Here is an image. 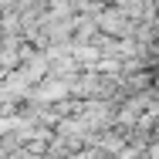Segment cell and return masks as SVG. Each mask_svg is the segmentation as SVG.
<instances>
[{
  "label": "cell",
  "instance_id": "obj_3",
  "mask_svg": "<svg viewBox=\"0 0 159 159\" xmlns=\"http://www.w3.org/2000/svg\"><path fill=\"white\" fill-rule=\"evenodd\" d=\"M98 3H112V0H98Z\"/></svg>",
  "mask_w": 159,
  "mask_h": 159
},
{
  "label": "cell",
  "instance_id": "obj_1",
  "mask_svg": "<svg viewBox=\"0 0 159 159\" xmlns=\"http://www.w3.org/2000/svg\"><path fill=\"white\" fill-rule=\"evenodd\" d=\"M31 102L37 105H48V108H54V105H64V102H71V78H58V75H48L44 81H37L31 88Z\"/></svg>",
  "mask_w": 159,
  "mask_h": 159
},
{
  "label": "cell",
  "instance_id": "obj_2",
  "mask_svg": "<svg viewBox=\"0 0 159 159\" xmlns=\"http://www.w3.org/2000/svg\"><path fill=\"white\" fill-rule=\"evenodd\" d=\"M95 24H98V34L102 37H115V41H122V37L132 41V31H135V24L129 20L119 7H112V3H105L95 14Z\"/></svg>",
  "mask_w": 159,
  "mask_h": 159
}]
</instances>
